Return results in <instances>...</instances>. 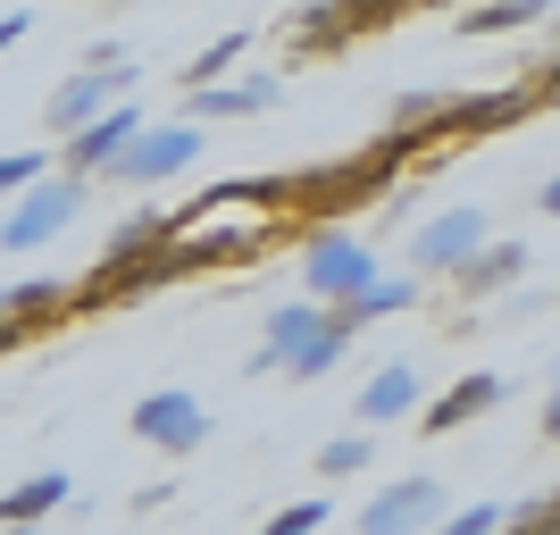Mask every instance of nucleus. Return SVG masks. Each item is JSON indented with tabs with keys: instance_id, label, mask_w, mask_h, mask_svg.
Masks as SVG:
<instances>
[{
	"instance_id": "f257e3e1",
	"label": "nucleus",
	"mask_w": 560,
	"mask_h": 535,
	"mask_svg": "<svg viewBox=\"0 0 560 535\" xmlns=\"http://www.w3.org/2000/svg\"><path fill=\"white\" fill-rule=\"evenodd\" d=\"M75 210H84V176H43V185H25L18 201H9V218H0V252H43V243H59V234L75 226Z\"/></svg>"
},
{
	"instance_id": "f03ea898",
	"label": "nucleus",
	"mask_w": 560,
	"mask_h": 535,
	"mask_svg": "<svg viewBox=\"0 0 560 535\" xmlns=\"http://www.w3.org/2000/svg\"><path fill=\"white\" fill-rule=\"evenodd\" d=\"M126 427H135L151 452H167V461H192L201 443H210V410L192 394H176V385H160V394H142L135 410H126Z\"/></svg>"
},
{
	"instance_id": "7ed1b4c3",
	"label": "nucleus",
	"mask_w": 560,
	"mask_h": 535,
	"mask_svg": "<svg viewBox=\"0 0 560 535\" xmlns=\"http://www.w3.org/2000/svg\"><path fill=\"white\" fill-rule=\"evenodd\" d=\"M302 284H310V302H327V310L360 302V293L376 284L369 243H351V234H318V243L302 252Z\"/></svg>"
},
{
	"instance_id": "20e7f679",
	"label": "nucleus",
	"mask_w": 560,
	"mask_h": 535,
	"mask_svg": "<svg viewBox=\"0 0 560 535\" xmlns=\"http://www.w3.org/2000/svg\"><path fill=\"white\" fill-rule=\"evenodd\" d=\"M192 160H201V117H176V126H142L109 176L117 185H167V176H185Z\"/></svg>"
},
{
	"instance_id": "39448f33",
	"label": "nucleus",
	"mask_w": 560,
	"mask_h": 535,
	"mask_svg": "<svg viewBox=\"0 0 560 535\" xmlns=\"http://www.w3.org/2000/svg\"><path fill=\"white\" fill-rule=\"evenodd\" d=\"M444 519V486L435 477H394L385 493L360 502V535H427Z\"/></svg>"
},
{
	"instance_id": "423d86ee",
	"label": "nucleus",
	"mask_w": 560,
	"mask_h": 535,
	"mask_svg": "<svg viewBox=\"0 0 560 535\" xmlns=\"http://www.w3.org/2000/svg\"><path fill=\"white\" fill-rule=\"evenodd\" d=\"M117 101H135V68L117 75V68H84V75H68L59 93H50V126L59 135H84L93 117H109Z\"/></svg>"
},
{
	"instance_id": "0eeeda50",
	"label": "nucleus",
	"mask_w": 560,
	"mask_h": 535,
	"mask_svg": "<svg viewBox=\"0 0 560 535\" xmlns=\"http://www.w3.org/2000/svg\"><path fill=\"white\" fill-rule=\"evenodd\" d=\"M477 252H486V210H444V218H427L419 243H410V259H419L427 277H444V268H468Z\"/></svg>"
},
{
	"instance_id": "6e6552de",
	"label": "nucleus",
	"mask_w": 560,
	"mask_h": 535,
	"mask_svg": "<svg viewBox=\"0 0 560 535\" xmlns=\"http://www.w3.org/2000/svg\"><path fill=\"white\" fill-rule=\"evenodd\" d=\"M318 335H327V302H284L277 318H268V344L252 351V376H284Z\"/></svg>"
},
{
	"instance_id": "1a4fd4ad",
	"label": "nucleus",
	"mask_w": 560,
	"mask_h": 535,
	"mask_svg": "<svg viewBox=\"0 0 560 535\" xmlns=\"http://www.w3.org/2000/svg\"><path fill=\"white\" fill-rule=\"evenodd\" d=\"M135 135H142V109H135V101H117V109H109V117H93L84 135H68V176H93V167H117Z\"/></svg>"
},
{
	"instance_id": "9d476101",
	"label": "nucleus",
	"mask_w": 560,
	"mask_h": 535,
	"mask_svg": "<svg viewBox=\"0 0 560 535\" xmlns=\"http://www.w3.org/2000/svg\"><path fill=\"white\" fill-rule=\"evenodd\" d=\"M410 410H419V369H410V360H385V369L360 385V402H351V419L369 427V435L394 427V419H410Z\"/></svg>"
},
{
	"instance_id": "9b49d317",
	"label": "nucleus",
	"mask_w": 560,
	"mask_h": 535,
	"mask_svg": "<svg viewBox=\"0 0 560 535\" xmlns=\"http://www.w3.org/2000/svg\"><path fill=\"white\" fill-rule=\"evenodd\" d=\"M493 402H502V376H493V369H468V376H452L444 394H435V410H419V427H427V435H452V427L486 419Z\"/></svg>"
},
{
	"instance_id": "f8f14e48",
	"label": "nucleus",
	"mask_w": 560,
	"mask_h": 535,
	"mask_svg": "<svg viewBox=\"0 0 560 535\" xmlns=\"http://www.w3.org/2000/svg\"><path fill=\"white\" fill-rule=\"evenodd\" d=\"M192 117H252V109H277L284 84L277 75H252V84H192Z\"/></svg>"
},
{
	"instance_id": "ddd939ff",
	"label": "nucleus",
	"mask_w": 560,
	"mask_h": 535,
	"mask_svg": "<svg viewBox=\"0 0 560 535\" xmlns=\"http://www.w3.org/2000/svg\"><path fill=\"white\" fill-rule=\"evenodd\" d=\"M59 502H75V477L68 468H43V477H25V486L0 493V527H34V519L59 511Z\"/></svg>"
},
{
	"instance_id": "4468645a",
	"label": "nucleus",
	"mask_w": 560,
	"mask_h": 535,
	"mask_svg": "<svg viewBox=\"0 0 560 535\" xmlns=\"http://www.w3.org/2000/svg\"><path fill=\"white\" fill-rule=\"evenodd\" d=\"M518 268H527V243H486V252L460 268V293H502Z\"/></svg>"
},
{
	"instance_id": "2eb2a0df",
	"label": "nucleus",
	"mask_w": 560,
	"mask_h": 535,
	"mask_svg": "<svg viewBox=\"0 0 560 535\" xmlns=\"http://www.w3.org/2000/svg\"><path fill=\"white\" fill-rule=\"evenodd\" d=\"M410 302H419V284H410V277H376L369 293H360V302H343V310H335V318H343L351 335H360V326H369V318H385V310H410Z\"/></svg>"
},
{
	"instance_id": "dca6fc26",
	"label": "nucleus",
	"mask_w": 560,
	"mask_h": 535,
	"mask_svg": "<svg viewBox=\"0 0 560 535\" xmlns=\"http://www.w3.org/2000/svg\"><path fill=\"white\" fill-rule=\"evenodd\" d=\"M552 0H493V9H468L460 34H511V25H536Z\"/></svg>"
},
{
	"instance_id": "f3484780",
	"label": "nucleus",
	"mask_w": 560,
	"mask_h": 535,
	"mask_svg": "<svg viewBox=\"0 0 560 535\" xmlns=\"http://www.w3.org/2000/svg\"><path fill=\"white\" fill-rule=\"evenodd\" d=\"M369 461H376V443H369V427H360V435H335L327 452H318V477H360Z\"/></svg>"
},
{
	"instance_id": "a211bd4d",
	"label": "nucleus",
	"mask_w": 560,
	"mask_h": 535,
	"mask_svg": "<svg viewBox=\"0 0 560 535\" xmlns=\"http://www.w3.org/2000/svg\"><path fill=\"white\" fill-rule=\"evenodd\" d=\"M502 535H560V493H536V502H518L502 519Z\"/></svg>"
},
{
	"instance_id": "6ab92c4d",
	"label": "nucleus",
	"mask_w": 560,
	"mask_h": 535,
	"mask_svg": "<svg viewBox=\"0 0 560 535\" xmlns=\"http://www.w3.org/2000/svg\"><path fill=\"white\" fill-rule=\"evenodd\" d=\"M243 43H252V34H218V43H210V50H201V59L185 68V93H192V84H210V75H226L234 59H243Z\"/></svg>"
},
{
	"instance_id": "aec40b11",
	"label": "nucleus",
	"mask_w": 560,
	"mask_h": 535,
	"mask_svg": "<svg viewBox=\"0 0 560 535\" xmlns=\"http://www.w3.org/2000/svg\"><path fill=\"white\" fill-rule=\"evenodd\" d=\"M50 167H43V151H0V201H18L25 185H43Z\"/></svg>"
},
{
	"instance_id": "412c9836",
	"label": "nucleus",
	"mask_w": 560,
	"mask_h": 535,
	"mask_svg": "<svg viewBox=\"0 0 560 535\" xmlns=\"http://www.w3.org/2000/svg\"><path fill=\"white\" fill-rule=\"evenodd\" d=\"M318 527H327V502L310 493V502H284V511L268 519V527H259V535H318Z\"/></svg>"
},
{
	"instance_id": "4be33fe9",
	"label": "nucleus",
	"mask_w": 560,
	"mask_h": 535,
	"mask_svg": "<svg viewBox=\"0 0 560 535\" xmlns=\"http://www.w3.org/2000/svg\"><path fill=\"white\" fill-rule=\"evenodd\" d=\"M502 519H511V511H493V502H468L460 519H435V535H502Z\"/></svg>"
},
{
	"instance_id": "5701e85b",
	"label": "nucleus",
	"mask_w": 560,
	"mask_h": 535,
	"mask_svg": "<svg viewBox=\"0 0 560 535\" xmlns=\"http://www.w3.org/2000/svg\"><path fill=\"white\" fill-rule=\"evenodd\" d=\"M343 9H351V25H385V18H401L410 0H343Z\"/></svg>"
},
{
	"instance_id": "b1692460",
	"label": "nucleus",
	"mask_w": 560,
	"mask_h": 535,
	"mask_svg": "<svg viewBox=\"0 0 560 535\" xmlns=\"http://www.w3.org/2000/svg\"><path fill=\"white\" fill-rule=\"evenodd\" d=\"M25 25H34V18H25V9H9V18H0V50H18V43H25Z\"/></svg>"
},
{
	"instance_id": "393cba45",
	"label": "nucleus",
	"mask_w": 560,
	"mask_h": 535,
	"mask_svg": "<svg viewBox=\"0 0 560 535\" xmlns=\"http://www.w3.org/2000/svg\"><path fill=\"white\" fill-rule=\"evenodd\" d=\"M544 435L560 443V385H552V402H544Z\"/></svg>"
},
{
	"instance_id": "a878e982",
	"label": "nucleus",
	"mask_w": 560,
	"mask_h": 535,
	"mask_svg": "<svg viewBox=\"0 0 560 535\" xmlns=\"http://www.w3.org/2000/svg\"><path fill=\"white\" fill-rule=\"evenodd\" d=\"M536 210H552V218H560V176H552V185L536 193Z\"/></svg>"
},
{
	"instance_id": "bb28decb",
	"label": "nucleus",
	"mask_w": 560,
	"mask_h": 535,
	"mask_svg": "<svg viewBox=\"0 0 560 535\" xmlns=\"http://www.w3.org/2000/svg\"><path fill=\"white\" fill-rule=\"evenodd\" d=\"M9 535H43V527H9Z\"/></svg>"
}]
</instances>
